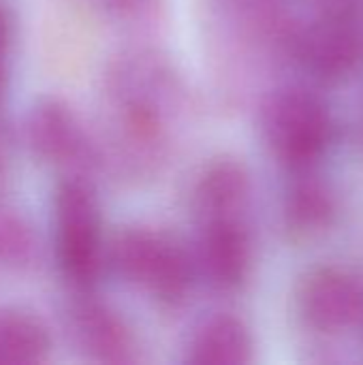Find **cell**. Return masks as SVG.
Masks as SVG:
<instances>
[{
  "label": "cell",
  "mask_w": 363,
  "mask_h": 365,
  "mask_svg": "<svg viewBox=\"0 0 363 365\" xmlns=\"http://www.w3.org/2000/svg\"><path fill=\"white\" fill-rule=\"evenodd\" d=\"M107 257L122 280L145 289L158 302L178 304L190 289L193 263L186 250L160 231L124 229L113 237Z\"/></svg>",
  "instance_id": "1"
},
{
  "label": "cell",
  "mask_w": 363,
  "mask_h": 365,
  "mask_svg": "<svg viewBox=\"0 0 363 365\" xmlns=\"http://www.w3.org/2000/svg\"><path fill=\"white\" fill-rule=\"evenodd\" d=\"M53 227L62 274L79 289L92 287L103 267V244L98 203L90 184L73 178L58 186Z\"/></svg>",
  "instance_id": "2"
},
{
  "label": "cell",
  "mask_w": 363,
  "mask_h": 365,
  "mask_svg": "<svg viewBox=\"0 0 363 365\" xmlns=\"http://www.w3.org/2000/svg\"><path fill=\"white\" fill-rule=\"evenodd\" d=\"M265 135L274 154L293 169H304L327 150L334 124L327 107L306 92H285L265 111Z\"/></svg>",
  "instance_id": "3"
},
{
  "label": "cell",
  "mask_w": 363,
  "mask_h": 365,
  "mask_svg": "<svg viewBox=\"0 0 363 365\" xmlns=\"http://www.w3.org/2000/svg\"><path fill=\"white\" fill-rule=\"evenodd\" d=\"M300 312L321 334H338L363 319V287L342 269H317L300 289Z\"/></svg>",
  "instance_id": "4"
},
{
  "label": "cell",
  "mask_w": 363,
  "mask_h": 365,
  "mask_svg": "<svg viewBox=\"0 0 363 365\" xmlns=\"http://www.w3.org/2000/svg\"><path fill=\"white\" fill-rule=\"evenodd\" d=\"M197 267L218 289H235L250 269V240L242 218L201 220Z\"/></svg>",
  "instance_id": "5"
},
{
  "label": "cell",
  "mask_w": 363,
  "mask_h": 365,
  "mask_svg": "<svg viewBox=\"0 0 363 365\" xmlns=\"http://www.w3.org/2000/svg\"><path fill=\"white\" fill-rule=\"evenodd\" d=\"M26 137L36 156L56 165L79 163L90 152V141L77 115L58 98H43L32 107Z\"/></svg>",
  "instance_id": "6"
},
{
  "label": "cell",
  "mask_w": 363,
  "mask_h": 365,
  "mask_svg": "<svg viewBox=\"0 0 363 365\" xmlns=\"http://www.w3.org/2000/svg\"><path fill=\"white\" fill-rule=\"evenodd\" d=\"M73 329L86 355L98 364L137 361V342L126 323L111 308L86 302L73 312Z\"/></svg>",
  "instance_id": "7"
},
{
  "label": "cell",
  "mask_w": 363,
  "mask_h": 365,
  "mask_svg": "<svg viewBox=\"0 0 363 365\" xmlns=\"http://www.w3.org/2000/svg\"><path fill=\"white\" fill-rule=\"evenodd\" d=\"M248 195L250 178L244 165L233 158H218L205 167L197 184L195 203L201 220L242 218Z\"/></svg>",
  "instance_id": "8"
},
{
  "label": "cell",
  "mask_w": 363,
  "mask_h": 365,
  "mask_svg": "<svg viewBox=\"0 0 363 365\" xmlns=\"http://www.w3.org/2000/svg\"><path fill=\"white\" fill-rule=\"evenodd\" d=\"M252 359V336L231 314L208 319L190 338L186 361L193 365H244Z\"/></svg>",
  "instance_id": "9"
},
{
  "label": "cell",
  "mask_w": 363,
  "mask_h": 365,
  "mask_svg": "<svg viewBox=\"0 0 363 365\" xmlns=\"http://www.w3.org/2000/svg\"><path fill=\"white\" fill-rule=\"evenodd\" d=\"M49 334L28 312L0 308V365H34L47 361Z\"/></svg>",
  "instance_id": "10"
},
{
  "label": "cell",
  "mask_w": 363,
  "mask_h": 365,
  "mask_svg": "<svg viewBox=\"0 0 363 365\" xmlns=\"http://www.w3.org/2000/svg\"><path fill=\"white\" fill-rule=\"evenodd\" d=\"M312 66L325 77H344L362 58V38L355 26L334 19L319 28L308 47Z\"/></svg>",
  "instance_id": "11"
},
{
  "label": "cell",
  "mask_w": 363,
  "mask_h": 365,
  "mask_svg": "<svg viewBox=\"0 0 363 365\" xmlns=\"http://www.w3.org/2000/svg\"><path fill=\"white\" fill-rule=\"evenodd\" d=\"M334 203L329 192L319 184H302L289 199V222L297 231H317L329 225Z\"/></svg>",
  "instance_id": "12"
},
{
  "label": "cell",
  "mask_w": 363,
  "mask_h": 365,
  "mask_svg": "<svg viewBox=\"0 0 363 365\" xmlns=\"http://www.w3.org/2000/svg\"><path fill=\"white\" fill-rule=\"evenodd\" d=\"M13 38V15L9 6L0 0V92L4 83V60L9 53V45Z\"/></svg>",
  "instance_id": "13"
},
{
  "label": "cell",
  "mask_w": 363,
  "mask_h": 365,
  "mask_svg": "<svg viewBox=\"0 0 363 365\" xmlns=\"http://www.w3.org/2000/svg\"><path fill=\"white\" fill-rule=\"evenodd\" d=\"M118 11L124 13H139L143 9H148L152 4V0H109Z\"/></svg>",
  "instance_id": "14"
}]
</instances>
